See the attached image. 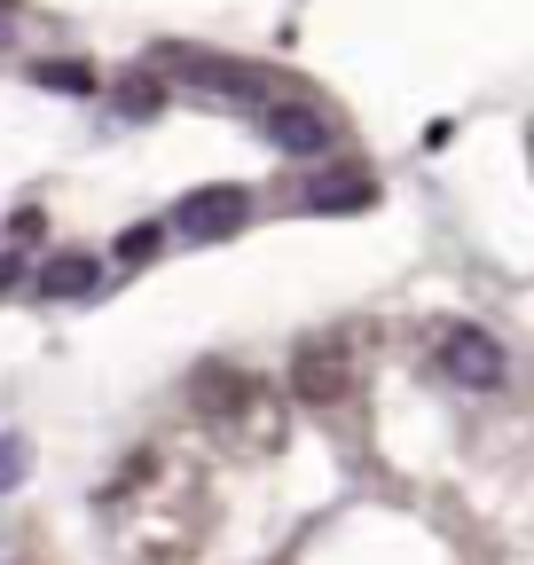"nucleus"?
Returning a JSON list of instances; mask_svg holds the SVG:
<instances>
[{"label": "nucleus", "instance_id": "obj_1", "mask_svg": "<svg viewBox=\"0 0 534 565\" xmlns=\"http://www.w3.org/2000/svg\"><path fill=\"white\" fill-rule=\"evenodd\" d=\"M244 212H252V196H244L236 181L189 189V196L173 204V236H181V244H228V236L244 228Z\"/></svg>", "mask_w": 534, "mask_h": 565}, {"label": "nucleus", "instance_id": "obj_2", "mask_svg": "<svg viewBox=\"0 0 534 565\" xmlns=\"http://www.w3.org/2000/svg\"><path fill=\"white\" fill-rule=\"evenodd\" d=\"M158 55H165V71H181V79L205 87V95H228V103H267V95H276V79H267V71H252V63L196 55V47H158Z\"/></svg>", "mask_w": 534, "mask_h": 565}, {"label": "nucleus", "instance_id": "obj_3", "mask_svg": "<svg viewBox=\"0 0 534 565\" xmlns=\"http://www.w3.org/2000/svg\"><path fill=\"white\" fill-rule=\"evenodd\" d=\"M432 353H440V370H448L456 385H472V393H495L503 370H511V362H503V345H495L480 322H448V330L432 338Z\"/></svg>", "mask_w": 534, "mask_h": 565}, {"label": "nucleus", "instance_id": "obj_4", "mask_svg": "<svg viewBox=\"0 0 534 565\" xmlns=\"http://www.w3.org/2000/svg\"><path fill=\"white\" fill-rule=\"evenodd\" d=\"M259 110H267V118H259V134L276 141L284 158H322L330 141H339V126H330L322 110H307V103H276V95H267Z\"/></svg>", "mask_w": 534, "mask_h": 565}, {"label": "nucleus", "instance_id": "obj_5", "mask_svg": "<svg viewBox=\"0 0 534 565\" xmlns=\"http://www.w3.org/2000/svg\"><path fill=\"white\" fill-rule=\"evenodd\" d=\"M95 282H103V259H95V252H55V259H40V275H32V299H40V307L87 299Z\"/></svg>", "mask_w": 534, "mask_h": 565}, {"label": "nucleus", "instance_id": "obj_6", "mask_svg": "<svg viewBox=\"0 0 534 565\" xmlns=\"http://www.w3.org/2000/svg\"><path fill=\"white\" fill-rule=\"evenodd\" d=\"M291 393H299L307 408L346 401V353H339V345H307L299 362H291Z\"/></svg>", "mask_w": 534, "mask_h": 565}, {"label": "nucleus", "instance_id": "obj_7", "mask_svg": "<svg viewBox=\"0 0 534 565\" xmlns=\"http://www.w3.org/2000/svg\"><path fill=\"white\" fill-rule=\"evenodd\" d=\"M244 401H252V377L228 370V362H205V370L189 377V408H196V416H236Z\"/></svg>", "mask_w": 534, "mask_h": 565}, {"label": "nucleus", "instance_id": "obj_8", "mask_svg": "<svg viewBox=\"0 0 534 565\" xmlns=\"http://www.w3.org/2000/svg\"><path fill=\"white\" fill-rule=\"evenodd\" d=\"M370 196H377V189H370V173H362V166H339V173L307 181V196H299V204H307V212H362Z\"/></svg>", "mask_w": 534, "mask_h": 565}, {"label": "nucleus", "instance_id": "obj_9", "mask_svg": "<svg viewBox=\"0 0 534 565\" xmlns=\"http://www.w3.org/2000/svg\"><path fill=\"white\" fill-rule=\"evenodd\" d=\"M110 110L118 118H158L165 110V87L150 79V71H126V79H110Z\"/></svg>", "mask_w": 534, "mask_h": 565}, {"label": "nucleus", "instance_id": "obj_10", "mask_svg": "<svg viewBox=\"0 0 534 565\" xmlns=\"http://www.w3.org/2000/svg\"><path fill=\"white\" fill-rule=\"evenodd\" d=\"M32 79L55 87V95H87V87H95V71H87V63H32Z\"/></svg>", "mask_w": 534, "mask_h": 565}, {"label": "nucleus", "instance_id": "obj_11", "mask_svg": "<svg viewBox=\"0 0 534 565\" xmlns=\"http://www.w3.org/2000/svg\"><path fill=\"white\" fill-rule=\"evenodd\" d=\"M158 244H165V228L142 221V228H126V236H118V259H126V267H142V259H158Z\"/></svg>", "mask_w": 534, "mask_h": 565}, {"label": "nucleus", "instance_id": "obj_12", "mask_svg": "<svg viewBox=\"0 0 534 565\" xmlns=\"http://www.w3.org/2000/svg\"><path fill=\"white\" fill-rule=\"evenodd\" d=\"M24 479V440H9V433H0V494H9Z\"/></svg>", "mask_w": 534, "mask_h": 565}, {"label": "nucleus", "instance_id": "obj_13", "mask_svg": "<svg viewBox=\"0 0 534 565\" xmlns=\"http://www.w3.org/2000/svg\"><path fill=\"white\" fill-rule=\"evenodd\" d=\"M32 236H47V221H40V212H17V221H9V244H17V252H24V244H32Z\"/></svg>", "mask_w": 534, "mask_h": 565}, {"label": "nucleus", "instance_id": "obj_14", "mask_svg": "<svg viewBox=\"0 0 534 565\" xmlns=\"http://www.w3.org/2000/svg\"><path fill=\"white\" fill-rule=\"evenodd\" d=\"M17 32H24V9H17V0H0V47H9Z\"/></svg>", "mask_w": 534, "mask_h": 565}, {"label": "nucleus", "instance_id": "obj_15", "mask_svg": "<svg viewBox=\"0 0 534 565\" xmlns=\"http://www.w3.org/2000/svg\"><path fill=\"white\" fill-rule=\"evenodd\" d=\"M9 282H17V252H9V259H0V291H9Z\"/></svg>", "mask_w": 534, "mask_h": 565}]
</instances>
